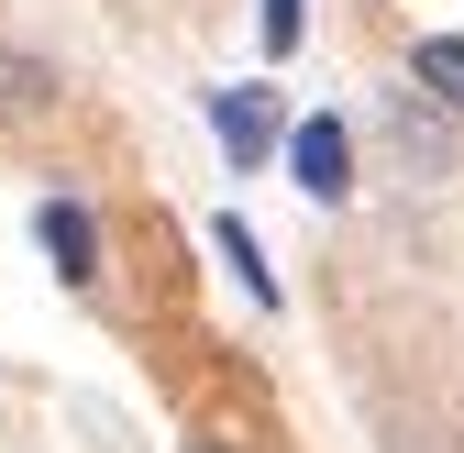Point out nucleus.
Wrapping results in <instances>:
<instances>
[{"label":"nucleus","instance_id":"nucleus-3","mask_svg":"<svg viewBox=\"0 0 464 453\" xmlns=\"http://www.w3.org/2000/svg\"><path fill=\"white\" fill-rule=\"evenodd\" d=\"M34 233H44V255H55V276H67V288H89V276H100V221H89L78 199H44Z\"/></svg>","mask_w":464,"mask_h":453},{"label":"nucleus","instance_id":"nucleus-8","mask_svg":"<svg viewBox=\"0 0 464 453\" xmlns=\"http://www.w3.org/2000/svg\"><path fill=\"white\" fill-rule=\"evenodd\" d=\"M255 23H266V55H287V44H299V0H266Z\"/></svg>","mask_w":464,"mask_h":453},{"label":"nucleus","instance_id":"nucleus-9","mask_svg":"<svg viewBox=\"0 0 464 453\" xmlns=\"http://www.w3.org/2000/svg\"><path fill=\"white\" fill-rule=\"evenodd\" d=\"M188 453H232V431H199V442H188Z\"/></svg>","mask_w":464,"mask_h":453},{"label":"nucleus","instance_id":"nucleus-5","mask_svg":"<svg viewBox=\"0 0 464 453\" xmlns=\"http://www.w3.org/2000/svg\"><path fill=\"white\" fill-rule=\"evenodd\" d=\"M55 100V67H44V55H12V44H0V111H44Z\"/></svg>","mask_w":464,"mask_h":453},{"label":"nucleus","instance_id":"nucleus-1","mask_svg":"<svg viewBox=\"0 0 464 453\" xmlns=\"http://www.w3.org/2000/svg\"><path fill=\"white\" fill-rule=\"evenodd\" d=\"M287 178H299L321 210L343 199V188H354V144H343V122H332V111H321V122H299V133H287Z\"/></svg>","mask_w":464,"mask_h":453},{"label":"nucleus","instance_id":"nucleus-6","mask_svg":"<svg viewBox=\"0 0 464 453\" xmlns=\"http://www.w3.org/2000/svg\"><path fill=\"white\" fill-rule=\"evenodd\" d=\"M210 244H221V255H232V276H244V288H255V299L276 310V276H266V255H255V233H244V221H232V210L210 221Z\"/></svg>","mask_w":464,"mask_h":453},{"label":"nucleus","instance_id":"nucleus-7","mask_svg":"<svg viewBox=\"0 0 464 453\" xmlns=\"http://www.w3.org/2000/svg\"><path fill=\"white\" fill-rule=\"evenodd\" d=\"M398 155H410V166H431V178H442V122H420L410 100H398Z\"/></svg>","mask_w":464,"mask_h":453},{"label":"nucleus","instance_id":"nucleus-4","mask_svg":"<svg viewBox=\"0 0 464 453\" xmlns=\"http://www.w3.org/2000/svg\"><path fill=\"white\" fill-rule=\"evenodd\" d=\"M410 78H420V100L464 111V34H420V44H410Z\"/></svg>","mask_w":464,"mask_h":453},{"label":"nucleus","instance_id":"nucleus-2","mask_svg":"<svg viewBox=\"0 0 464 453\" xmlns=\"http://www.w3.org/2000/svg\"><path fill=\"white\" fill-rule=\"evenodd\" d=\"M210 133H221L232 166H255L276 144V89H210Z\"/></svg>","mask_w":464,"mask_h":453}]
</instances>
